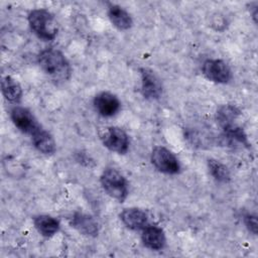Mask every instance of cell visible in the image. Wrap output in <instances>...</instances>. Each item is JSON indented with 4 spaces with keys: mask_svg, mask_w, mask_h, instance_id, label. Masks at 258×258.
Returning a JSON list of instances; mask_svg holds the SVG:
<instances>
[{
    "mask_svg": "<svg viewBox=\"0 0 258 258\" xmlns=\"http://www.w3.org/2000/svg\"><path fill=\"white\" fill-rule=\"evenodd\" d=\"M10 118L15 127L25 134L31 135L36 129H38L41 126L37 122L32 112L25 107H13L10 111Z\"/></svg>",
    "mask_w": 258,
    "mask_h": 258,
    "instance_id": "7",
    "label": "cell"
},
{
    "mask_svg": "<svg viewBox=\"0 0 258 258\" xmlns=\"http://www.w3.org/2000/svg\"><path fill=\"white\" fill-rule=\"evenodd\" d=\"M120 220L130 230H143L148 225L147 214L138 208L124 209L120 214Z\"/></svg>",
    "mask_w": 258,
    "mask_h": 258,
    "instance_id": "11",
    "label": "cell"
},
{
    "mask_svg": "<svg viewBox=\"0 0 258 258\" xmlns=\"http://www.w3.org/2000/svg\"><path fill=\"white\" fill-rule=\"evenodd\" d=\"M141 240L143 245L151 250H160L166 243L164 231L156 225H147L142 230Z\"/></svg>",
    "mask_w": 258,
    "mask_h": 258,
    "instance_id": "12",
    "label": "cell"
},
{
    "mask_svg": "<svg viewBox=\"0 0 258 258\" xmlns=\"http://www.w3.org/2000/svg\"><path fill=\"white\" fill-rule=\"evenodd\" d=\"M71 226L80 234L96 237L99 233V226L97 221L89 214L83 212H76L71 218Z\"/></svg>",
    "mask_w": 258,
    "mask_h": 258,
    "instance_id": "10",
    "label": "cell"
},
{
    "mask_svg": "<svg viewBox=\"0 0 258 258\" xmlns=\"http://www.w3.org/2000/svg\"><path fill=\"white\" fill-rule=\"evenodd\" d=\"M100 182L108 196L119 203H123L128 197V182L125 176L114 167H107L100 176Z\"/></svg>",
    "mask_w": 258,
    "mask_h": 258,
    "instance_id": "3",
    "label": "cell"
},
{
    "mask_svg": "<svg viewBox=\"0 0 258 258\" xmlns=\"http://www.w3.org/2000/svg\"><path fill=\"white\" fill-rule=\"evenodd\" d=\"M240 114H241V112L236 106L227 104V105L221 106L218 109L216 116H217L218 123L220 124L222 129H224L229 126L235 125L236 120L238 119Z\"/></svg>",
    "mask_w": 258,
    "mask_h": 258,
    "instance_id": "17",
    "label": "cell"
},
{
    "mask_svg": "<svg viewBox=\"0 0 258 258\" xmlns=\"http://www.w3.org/2000/svg\"><path fill=\"white\" fill-rule=\"evenodd\" d=\"M141 93L147 100H156L162 94V84L158 76L148 68L140 69Z\"/></svg>",
    "mask_w": 258,
    "mask_h": 258,
    "instance_id": "8",
    "label": "cell"
},
{
    "mask_svg": "<svg viewBox=\"0 0 258 258\" xmlns=\"http://www.w3.org/2000/svg\"><path fill=\"white\" fill-rule=\"evenodd\" d=\"M40 69L46 76L56 82L68 81L72 75V68L64 54L56 48H45L37 56Z\"/></svg>",
    "mask_w": 258,
    "mask_h": 258,
    "instance_id": "1",
    "label": "cell"
},
{
    "mask_svg": "<svg viewBox=\"0 0 258 258\" xmlns=\"http://www.w3.org/2000/svg\"><path fill=\"white\" fill-rule=\"evenodd\" d=\"M28 23L31 30L41 39L52 40L55 38L58 27L51 12L43 8L33 9L28 13Z\"/></svg>",
    "mask_w": 258,
    "mask_h": 258,
    "instance_id": "2",
    "label": "cell"
},
{
    "mask_svg": "<svg viewBox=\"0 0 258 258\" xmlns=\"http://www.w3.org/2000/svg\"><path fill=\"white\" fill-rule=\"evenodd\" d=\"M33 224L37 232L45 238L52 237L59 230V222L49 215H39L35 217Z\"/></svg>",
    "mask_w": 258,
    "mask_h": 258,
    "instance_id": "15",
    "label": "cell"
},
{
    "mask_svg": "<svg viewBox=\"0 0 258 258\" xmlns=\"http://www.w3.org/2000/svg\"><path fill=\"white\" fill-rule=\"evenodd\" d=\"M1 92L5 100L10 103H19L22 97L20 84L11 76H5L1 81Z\"/></svg>",
    "mask_w": 258,
    "mask_h": 258,
    "instance_id": "16",
    "label": "cell"
},
{
    "mask_svg": "<svg viewBox=\"0 0 258 258\" xmlns=\"http://www.w3.org/2000/svg\"><path fill=\"white\" fill-rule=\"evenodd\" d=\"M208 167L210 173L216 180L220 182H228L231 179L230 170L221 161L214 158H210L208 160Z\"/></svg>",
    "mask_w": 258,
    "mask_h": 258,
    "instance_id": "18",
    "label": "cell"
},
{
    "mask_svg": "<svg viewBox=\"0 0 258 258\" xmlns=\"http://www.w3.org/2000/svg\"><path fill=\"white\" fill-rule=\"evenodd\" d=\"M31 140L34 147L42 154L51 155L56 150V144L52 135L40 126L31 135Z\"/></svg>",
    "mask_w": 258,
    "mask_h": 258,
    "instance_id": "13",
    "label": "cell"
},
{
    "mask_svg": "<svg viewBox=\"0 0 258 258\" xmlns=\"http://www.w3.org/2000/svg\"><path fill=\"white\" fill-rule=\"evenodd\" d=\"M94 108L103 117H112L116 115L120 108L121 102L116 95L108 91L98 93L93 100Z\"/></svg>",
    "mask_w": 258,
    "mask_h": 258,
    "instance_id": "9",
    "label": "cell"
},
{
    "mask_svg": "<svg viewBox=\"0 0 258 258\" xmlns=\"http://www.w3.org/2000/svg\"><path fill=\"white\" fill-rule=\"evenodd\" d=\"M103 145L112 152L125 154L129 149V137L120 127H107L101 133Z\"/></svg>",
    "mask_w": 258,
    "mask_h": 258,
    "instance_id": "5",
    "label": "cell"
},
{
    "mask_svg": "<svg viewBox=\"0 0 258 258\" xmlns=\"http://www.w3.org/2000/svg\"><path fill=\"white\" fill-rule=\"evenodd\" d=\"M244 222H245V225L248 228V230L251 233H253L254 235H256V233H257V219H256V216L248 214L244 217Z\"/></svg>",
    "mask_w": 258,
    "mask_h": 258,
    "instance_id": "19",
    "label": "cell"
},
{
    "mask_svg": "<svg viewBox=\"0 0 258 258\" xmlns=\"http://www.w3.org/2000/svg\"><path fill=\"white\" fill-rule=\"evenodd\" d=\"M203 75L211 82L227 84L232 79V72L228 63L222 59L209 58L203 62Z\"/></svg>",
    "mask_w": 258,
    "mask_h": 258,
    "instance_id": "6",
    "label": "cell"
},
{
    "mask_svg": "<svg viewBox=\"0 0 258 258\" xmlns=\"http://www.w3.org/2000/svg\"><path fill=\"white\" fill-rule=\"evenodd\" d=\"M153 166L160 172L176 174L180 170V163L172 151L164 146H155L150 154Z\"/></svg>",
    "mask_w": 258,
    "mask_h": 258,
    "instance_id": "4",
    "label": "cell"
},
{
    "mask_svg": "<svg viewBox=\"0 0 258 258\" xmlns=\"http://www.w3.org/2000/svg\"><path fill=\"white\" fill-rule=\"evenodd\" d=\"M108 17L111 23L119 30H127L131 28L133 24L130 14L117 4H111L108 7Z\"/></svg>",
    "mask_w": 258,
    "mask_h": 258,
    "instance_id": "14",
    "label": "cell"
}]
</instances>
